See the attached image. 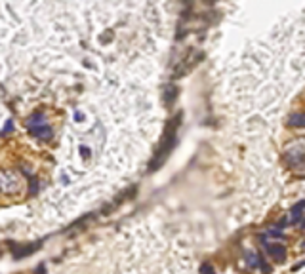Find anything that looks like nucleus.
I'll use <instances>...</instances> for the list:
<instances>
[{"label": "nucleus", "mask_w": 305, "mask_h": 274, "mask_svg": "<svg viewBox=\"0 0 305 274\" xmlns=\"http://www.w3.org/2000/svg\"><path fill=\"white\" fill-rule=\"evenodd\" d=\"M175 97H177V88H175V86H168L166 88V94H164V101H166V105H172Z\"/></svg>", "instance_id": "9d476101"}, {"label": "nucleus", "mask_w": 305, "mask_h": 274, "mask_svg": "<svg viewBox=\"0 0 305 274\" xmlns=\"http://www.w3.org/2000/svg\"><path fill=\"white\" fill-rule=\"evenodd\" d=\"M0 187L8 193H15L19 188V181L14 172H0Z\"/></svg>", "instance_id": "7ed1b4c3"}, {"label": "nucleus", "mask_w": 305, "mask_h": 274, "mask_svg": "<svg viewBox=\"0 0 305 274\" xmlns=\"http://www.w3.org/2000/svg\"><path fill=\"white\" fill-rule=\"evenodd\" d=\"M40 248V244H33L29 245V248H19V245H12V253H14L15 259H21V257H27V255H31V253L35 252V250H38Z\"/></svg>", "instance_id": "6e6552de"}, {"label": "nucleus", "mask_w": 305, "mask_h": 274, "mask_svg": "<svg viewBox=\"0 0 305 274\" xmlns=\"http://www.w3.org/2000/svg\"><path fill=\"white\" fill-rule=\"evenodd\" d=\"M180 122H182V113H177V115L168 122L166 130H164V135L160 139V145H159V151L157 154L152 156L151 164H149V170L155 172V170H159L162 164H164V160L168 158V154L172 152L175 145V139H177V128H180Z\"/></svg>", "instance_id": "f257e3e1"}, {"label": "nucleus", "mask_w": 305, "mask_h": 274, "mask_svg": "<svg viewBox=\"0 0 305 274\" xmlns=\"http://www.w3.org/2000/svg\"><path fill=\"white\" fill-rule=\"evenodd\" d=\"M303 211H305V200L294 204V208L290 209V215H288V221H290L292 225L299 223V219L303 217Z\"/></svg>", "instance_id": "0eeeda50"}, {"label": "nucleus", "mask_w": 305, "mask_h": 274, "mask_svg": "<svg viewBox=\"0 0 305 274\" xmlns=\"http://www.w3.org/2000/svg\"><path fill=\"white\" fill-rule=\"evenodd\" d=\"M267 236H273V238H278V240H283L284 238V234L281 231H275V229H269L267 231Z\"/></svg>", "instance_id": "9b49d317"}, {"label": "nucleus", "mask_w": 305, "mask_h": 274, "mask_svg": "<svg viewBox=\"0 0 305 274\" xmlns=\"http://www.w3.org/2000/svg\"><path fill=\"white\" fill-rule=\"evenodd\" d=\"M27 126H29L33 137H37L40 141H50L52 139V128L46 124V118H44L42 113H35L33 116H29Z\"/></svg>", "instance_id": "f03ea898"}, {"label": "nucleus", "mask_w": 305, "mask_h": 274, "mask_svg": "<svg viewBox=\"0 0 305 274\" xmlns=\"http://www.w3.org/2000/svg\"><path fill=\"white\" fill-rule=\"evenodd\" d=\"M246 263H248V267H252V268H262L263 272H269L271 268H269V265H265L263 263V259H262V255L260 253H252V252H248L246 253Z\"/></svg>", "instance_id": "423d86ee"}, {"label": "nucleus", "mask_w": 305, "mask_h": 274, "mask_svg": "<svg viewBox=\"0 0 305 274\" xmlns=\"http://www.w3.org/2000/svg\"><path fill=\"white\" fill-rule=\"evenodd\" d=\"M265 250H267V253L271 255V257H275L278 263H283L284 259H286V250H284V245L281 244H273V242H265Z\"/></svg>", "instance_id": "39448f33"}, {"label": "nucleus", "mask_w": 305, "mask_h": 274, "mask_svg": "<svg viewBox=\"0 0 305 274\" xmlns=\"http://www.w3.org/2000/svg\"><path fill=\"white\" fill-rule=\"evenodd\" d=\"M200 272L202 274H216V270H214L210 265H202V267H200Z\"/></svg>", "instance_id": "f8f14e48"}, {"label": "nucleus", "mask_w": 305, "mask_h": 274, "mask_svg": "<svg viewBox=\"0 0 305 274\" xmlns=\"http://www.w3.org/2000/svg\"><path fill=\"white\" fill-rule=\"evenodd\" d=\"M286 156H288L290 166L299 168L301 164H303V160H305V149H301V147H290Z\"/></svg>", "instance_id": "20e7f679"}, {"label": "nucleus", "mask_w": 305, "mask_h": 274, "mask_svg": "<svg viewBox=\"0 0 305 274\" xmlns=\"http://www.w3.org/2000/svg\"><path fill=\"white\" fill-rule=\"evenodd\" d=\"M288 124L294 128H305V113H296L288 118Z\"/></svg>", "instance_id": "1a4fd4ad"}, {"label": "nucleus", "mask_w": 305, "mask_h": 274, "mask_svg": "<svg viewBox=\"0 0 305 274\" xmlns=\"http://www.w3.org/2000/svg\"><path fill=\"white\" fill-rule=\"evenodd\" d=\"M301 267H305V261H301V263H298V265L294 267V270H299V268H301Z\"/></svg>", "instance_id": "ddd939ff"}]
</instances>
